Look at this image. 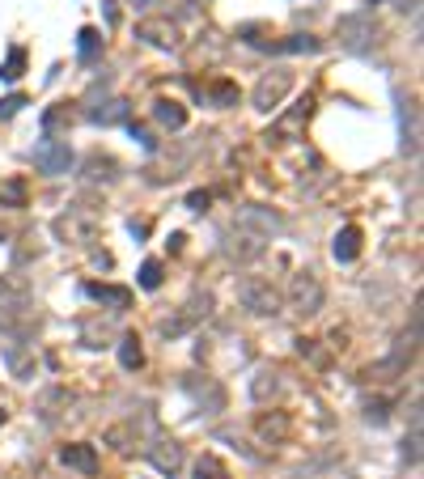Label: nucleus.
Instances as JSON below:
<instances>
[{
	"label": "nucleus",
	"instance_id": "8",
	"mask_svg": "<svg viewBox=\"0 0 424 479\" xmlns=\"http://www.w3.org/2000/svg\"><path fill=\"white\" fill-rule=\"evenodd\" d=\"M56 230L68 238V242H93V234H98V216L89 212V216H77V208H68L60 221H56Z\"/></svg>",
	"mask_w": 424,
	"mask_h": 479
},
{
	"label": "nucleus",
	"instance_id": "21",
	"mask_svg": "<svg viewBox=\"0 0 424 479\" xmlns=\"http://www.w3.org/2000/svg\"><path fill=\"white\" fill-rule=\"evenodd\" d=\"M191 475H195V479H234V475L225 471V463L216 458V454H204V458L195 463V471H191Z\"/></svg>",
	"mask_w": 424,
	"mask_h": 479
},
{
	"label": "nucleus",
	"instance_id": "31",
	"mask_svg": "<svg viewBox=\"0 0 424 479\" xmlns=\"http://www.w3.org/2000/svg\"><path fill=\"white\" fill-rule=\"evenodd\" d=\"M128 132H132V136H136V140H140V144L148 148V153H153V148H157V140H153V132H148V128H140V123H128Z\"/></svg>",
	"mask_w": 424,
	"mask_h": 479
},
{
	"label": "nucleus",
	"instance_id": "4",
	"mask_svg": "<svg viewBox=\"0 0 424 479\" xmlns=\"http://www.w3.org/2000/svg\"><path fill=\"white\" fill-rule=\"evenodd\" d=\"M289 89H293V72L289 68H271V72H263V81L255 85L251 102H255V111H271V107H280V98Z\"/></svg>",
	"mask_w": 424,
	"mask_h": 479
},
{
	"label": "nucleus",
	"instance_id": "36",
	"mask_svg": "<svg viewBox=\"0 0 424 479\" xmlns=\"http://www.w3.org/2000/svg\"><path fill=\"white\" fill-rule=\"evenodd\" d=\"M132 5H136V9H148V5H157V0H132Z\"/></svg>",
	"mask_w": 424,
	"mask_h": 479
},
{
	"label": "nucleus",
	"instance_id": "32",
	"mask_svg": "<svg viewBox=\"0 0 424 479\" xmlns=\"http://www.w3.org/2000/svg\"><path fill=\"white\" fill-rule=\"evenodd\" d=\"M208 204H212V195H208V191H191V195H187V208H191V212H204Z\"/></svg>",
	"mask_w": 424,
	"mask_h": 479
},
{
	"label": "nucleus",
	"instance_id": "6",
	"mask_svg": "<svg viewBox=\"0 0 424 479\" xmlns=\"http://www.w3.org/2000/svg\"><path fill=\"white\" fill-rule=\"evenodd\" d=\"M212 310V297L204 293V297H195V301H187V306L179 310V314H174V318H161V326H157V331L166 335V339H174V335H183V331H191V326L199 322V318H204Z\"/></svg>",
	"mask_w": 424,
	"mask_h": 479
},
{
	"label": "nucleus",
	"instance_id": "33",
	"mask_svg": "<svg viewBox=\"0 0 424 479\" xmlns=\"http://www.w3.org/2000/svg\"><path fill=\"white\" fill-rule=\"evenodd\" d=\"M297 352H302V357H310V361H318V365L327 361V357H322V352L314 348V339H297Z\"/></svg>",
	"mask_w": 424,
	"mask_h": 479
},
{
	"label": "nucleus",
	"instance_id": "38",
	"mask_svg": "<svg viewBox=\"0 0 424 479\" xmlns=\"http://www.w3.org/2000/svg\"><path fill=\"white\" fill-rule=\"evenodd\" d=\"M0 424H5V412H0Z\"/></svg>",
	"mask_w": 424,
	"mask_h": 479
},
{
	"label": "nucleus",
	"instance_id": "9",
	"mask_svg": "<svg viewBox=\"0 0 424 479\" xmlns=\"http://www.w3.org/2000/svg\"><path fill=\"white\" fill-rule=\"evenodd\" d=\"M60 463L68 471H81V475H98V449L93 445H81V441H72L60 449Z\"/></svg>",
	"mask_w": 424,
	"mask_h": 479
},
{
	"label": "nucleus",
	"instance_id": "11",
	"mask_svg": "<svg viewBox=\"0 0 424 479\" xmlns=\"http://www.w3.org/2000/svg\"><path fill=\"white\" fill-rule=\"evenodd\" d=\"M85 297L102 301V306H111L115 314L132 306V289H123V285H98V280H89V285H85Z\"/></svg>",
	"mask_w": 424,
	"mask_h": 479
},
{
	"label": "nucleus",
	"instance_id": "1",
	"mask_svg": "<svg viewBox=\"0 0 424 479\" xmlns=\"http://www.w3.org/2000/svg\"><path fill=\"white\" fill-rule=\"evenodd\" d=\"M238 301L251 314H276L280 310V293L271 289L263 276H246V280H238Z\"/></svg>",
	"mask_w": 424,
	"mask_h": 479
},
{
	"label": "nucleus",
	"instance_id": "18",
	"mask_svg": "<svg viewBox=\"0 0 424 479\" xmlns=\"http://www.w3.org/2000/svg\"><path fill=\"white\" fill-rule=\"evenodd\" d=\"M310 107H314V102H310V98H302V102H297V107H293V111H289V115L280 119V128H276V136H293V132H297V128H302V123L310 119Z\"/></svg>",
	"mask_w": 424,
	"mask_h": 479
},
{
	"label": "nucleus",
	"instance_id": "5",
	"mask_svg": "<svg viewBox=\"0 0 424 479\" xmlns=\"http://www.w3.org/2000/svg\"><path fill=\"white\" fill-rule=\"evenodd\" d=\"M34 166H38L43 174H68V166H72L68 140H56V136L38 140V144H34Z\"/></svg>",
	"mask_w": 424,
	"mask_h": 479
},
{
	"label": "nucleus",
	"instance_id": "14",
	"mask_svg": "<svg viewBox=\"0 0 424 479\" xmlns=\"http://www.w3.org/2000/svg\"><path fill=\"white\" fill-rule=\"evenodd\" d=\"M153 119L161 123V128H170V132H179L183 123H187V111L179 107V102H170V98H157L153 102Z\"/></svg>",
	"mask_w": 424,
	"mask_h": 479
},
{
	"label": "nucleus",
	"instance_id": "15",
	"mask_svg": "<svg viewBox=\"0 0 424 479\" xmlns=\"http://www.w3.org/2000/svg\"><path fill=\"white\" fill-rule=\"evenodd\" d=\"M115 352H119V365H123V369H140V365H144V348H140L136 335H119Z\"/></svg>",
	"mask_w": 424,
	"mask_h": 479
},
{
	"label": "nucleus",
	"instance_id": "20",
	"mask_svg": "<svg viewBox=\"0 0 424 479\" xmlns=\"http://www.w3.org/2000/svg\"><path fill=\"white\" fill-rule=\"evenodd\" d=\"M5 361H9V369L17 377H30L34 373V361L26 357V348H21V344H5Z\"/></svg>",
	"mask_w": 424,
	"mask_h": 479
},
{
	"label": "nucleus",
	"instance_id": "29",
	"mask_svg": "<svg viewBox=\"0 0 424 479\" xmlns=\"http://www.w3.org/2000/svg\"><path fill=\"white\" fill-rule=\"evenodd\" d=\"M68 123H72L68 107H52V111L43 115V128H47V132H56V128H68Z\"/></svg>",
	"mask_w": 424,
	"mask_h": 479
},
{
	"label": "nucleus",
	"instance_id": "2",
	"mask_svg": "<svg viewBox=\"0 0 424 479\" xmlns=\"http://www.w3.org/2000/svg\"><path fill=\"white\" fill-rule=\"evenodd\" d=\"M289 306L297 310V314H318L322 310V280L314 271H297L293 276V285H289Z\"/></svg>",
	"mask_w": 424,
	"mask_h": 479
},
{
	"label": "nucleus",
	"instance_id": "35",
	"mask_svg": "<svg viewBox=\"0 0 424 479\" xmlns=\"http://www.w3.org/2000/svg\"><path fill=\"white\" fill-rule=\"evenodd\" d=\"M128 230H132V238H144V234H148V225H144V221H128Z\"/></svg>",
	"mask_w": 424,
	"mask_h": 479
},
{
	"label": "nucleus",
	"instance_id": "10",
	"mask_svg": "<svg viewBox=\"0 0 424 479\" xmlns=\"http://www.w3.org/2000/svg\"><path fill=\"white\" fill-rule=\"evenodd\" d=\"M136 38H144V43H153V47H179V30L170 26V21H161V17H148V21H140L136 26Z\"/></svg>",
	"mask_w": 424,
	"mask_h": 479
},
{
	"label": "nucleus",
	"instance_id": "13",
	"mask_svg": "<svg viewBox=\"0 0 424 479\" xmlns=\"http://www.w3.org/2000/svg\"><path fill=\"white\" fill-rule=\"evenodd\" d=\"M89 119H93V123H102V128H111V123H132V102L115 98V102H107V107H93Z\"/></svg>",
	"mask_w": 424,
	"mask_h": 479
},
{
	"label": "nucleus",
	"instance_id": "34",
	"mask_svg": "<svg viewBox=\"0 0 424 479\" xmlns=\"http://www.w3.org/2000/svg\"><path fill=\"white\" fill-rule=\"evenodd\" d=\"M365 416H369L373 424H386V416H390V412H386V403H369V408H365Z\"/></svg>",
	"mask_w": 424,
	"mask_h": 479
},
{
	"label": "nucleus",
	"instance_id": "17",
	"mask_svg": "<svg viewBox=\"0 0 424 479\" xmlns=\"http://www.w3.org/2000/svg\"><path fill=\"white\" fill-rule=\"evenodd\" d=\"M85 179H89V183H111V179H115V161L102 157V153L85 157Z\"/></svg>",
	"mask_w": 424,
	"mask_h": 479
},
{
	"label": "nucleus",
	"instance_id": "27",
	"mask_svg": "<svg viewBox=\"0 0 424 479\" xmlns=\"http://www.w3.org/2000/svg\"><path fill=\"white\" fill-rule=\"evenodd\" d=\"M140 289H148V293L161 289V263L157 259H144L140 263Z\"/></svg>",
	"mask_w": 424,
	"mask_h": 479
},
{
	"label": "nucleus",
	"instance_id": "3",
	"mask_svg": "<svg viewBox=\"0 0 424 479\" xmlns=\"http://www.w3.org/2000/svg\"><path fill=\"white\" fill-rule=\"evenodd\" d=\"M339 43L348 52H369L378 43V21L369 13H353V17H339Z\"/></svg>",
	"mask_w": 424,
	"mask_h": 479
},
{
	"label": "nucleus",
	"instance_id": "19",
	"mask_svg": "<svg viewBox=\"0 0 424 479\" xmlns=\"http://www.w3.org/2000/svg\"><path fill=\"white\" fill-rule=\"evenodd\" d=\"M251 394H255V403H267V399H276L280 394V377L271 373V369H263L255 382H251Z\"/></svg>",
	"mask_w": 424,
	"mask_h": 479
},
{
	"label": "nucleus",
	"instance_id": "23",
	"mask_svg": "<svg viewBox=\"0 0 424 479\" xmlns=\"http://www.w3.org/2000/svg\"><path fill=\"white\" fill-rule=\"evenodd\" d=\"M21 72H26V52H21V47H13V52H9V60L5 64H0V81H21Z\"/></svg>",
	"mask_w": 424,
	"mask_h": 479
},
{
	"label": "nucleus",
	"instance_id": "28",
	"mask_svg": "<svg viewBox=\"0 0 424 479\" xmlns=\"http://www.w3.org/2000/svg\"><path fill=\"white\" fill-rule=\"evenodd\" d=\"M284 433H289V420H284V416H276V420H271V416H263V420H259V437L280 441Z\"/></svg>",
	"mask_w": 424,
	"mask_h": 479
},
{
	"label": "nucleus",
	"instance_id": "26",
	"mask_svg": "<svg viewBox=\"0 0 424 479\" xmlns=\"http://www.w3.org/2000/svg\"><path fill=\"white\" fill-rule=\"evenodd\" d=\"M77 47H81V60H98V52H102V34H98L93 26H85L77 34Z\"/></svg>",
	"mask_w": 424,
	"mask_h": 479
},
{
	"label": "nucleus",
	"instance_id": "16",
	"mask_svg": "<svg viewBox=\"0 0 424 479\" xmlns=\"http://www.w3.org/2000/svg\"><path fill=\"white\" fill-rule=\"evenodd\" d=\"M238 38H242V43H251V47H259V52H280V43L271 38L267 26H238Z\"/></svg>",
	"mask_w": 424,
	"mask_h": 479
},
{
	"label": "nucleus",
	"instance_id": "30",
	"mask_svg": "<svg viewBox=\"0 0 424 479\" xmlns=\"http://www.w3.org/2000/svg\"><path fill=\"white\" fill-rule=\"evenodd\" d=\"M21 107H26V98H21V93H9L5 102H0V119H13Z\"/></svg>",
	"mask_w": 424,
	"mask_h": 479
},
{
	"label": "nucleus",
	"instance_id": "7",
	"mask_svg": "<svg viewBox=\"0 0 424 479\" xmlns=\"http://www.w3.org/2000/svg\"><path fill=\"white\" fill-rule=\"evenodd\" d=\"M148 463H153L161 475H179L183 471V445L179 441H170V437H153L148 441Z\"/></svg>",
	"mask_w": 424,
	"mask_h": 479
},
{
	"label": "nucleus",
	"instance_id": "25",
	"mask_svg": "<svg viewBox=\"0 0 424 479\" xmlns=\"http://www.w3.org/2000/svg\"><path fill=\"white\" fill-rule=\"evenodd\" d=\"M0 204H9V208H21V204H26V183H21V179H9V183H0Z\"/></svg>",
	"mask_w": 424,
	"mask_h": 479
},
{
	"label": "nucleus",
	"instance_id": "24",
	"mask_svg": "<svg viewBox=\"0 0 424 479\" xmlns=\"http://www.w3.org/2000/svg\"><path fill=\"white\" fill-rule=\"evenodd\" d=\"M280 52H289V56H310V52H318V38L314 34H289L280 43Z\"/></svg>",
	"mask_w": 424,
	"mask_h": 479
},
{
	"label": "nucleus",
	"instance_id": "12",
	"mask_svg": "<svg viewBox=\"0 0 424 479\" xmlns=\"http://www.w3.org/2000/svg\"><path fill=\"white\" fill-rule=\"evenodd\" d=\"M331 255H335L339 263H353V259L361 255V230H357V225H344V230L335 234V242H331Z\"/></svg>",
	"mask_w": 424,
	"mask_h": 479
},
{
	"label": "nucleus",
	"instance_id": "22",
	"mask_svg": "<svg viewBox=\"0 0 424 479\" xmlns=\"http://www.w3.org/2000/svg\"><path fill=\"white\" fill-rule=\"evenodd\" d=\"M208 102L212 107H238V85L234 81H212L208 85Z\"/></svg>",
	"mask_w": 424,
	"mask_h": 479
},
{
	"label": "nucleus",
	"instance_id": "37",
	"mask_svg": "<svg viewBox=\"0 0 424 479\" xmlns=\"http://www.w3.org/2000/svg\"><path fill=\"white\" fill-rule=\"evenodd\" d=\"M369 5H382V0H369Z\"/></svg>",
	"mask_w": 424,
	"mask_h": 479
}]
</instances>
